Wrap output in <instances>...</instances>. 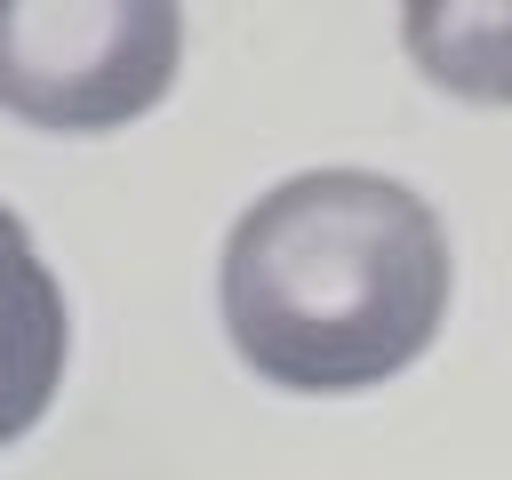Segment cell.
I'll return each mask as SVG.
<instances>
[{
	"instance_id": "obj_1",
	"label": "cell",
	"mask_w": 512,
	"mask_h": 480,
	"mask_svg": "<svg viewBox=\"0 0 512 480\" xmlns=\"http://www.w3.org/2000/svg\"><path fill=\"white\" fill-rule=\"evenodd\" d=\"M448 232L376 168H304L240 208L216 264L232 352L280 392H368L416 368L448 320Z\"/></svg>"
},
{
	"instance_id": "obj_2",
	"label": "cell",
	"mask_w": 512,
	"mask_h": 480,
	"mask_svg": "<svg viewBox=\"0 0 512 480\" xmlns=\"http://www.w3.org/2000/svg\"><path fill=\"white\" fill-rule=\"evenodd\" d=\"M184 56L168 0H0V112L64 136L144 120Z\"/></svg>"
},
{
	"instance_id": "obj_3",
	"label": "cell",
	"mask_w": 512,
	"mask_h": 480,
	"mask_svg": "<svg viewBox=\"0 0 512 480\" xmlns=\"http://www.w3.org/2000/svg\"><path fill=\"white\" fill-rule=\"evenodd\" d=\"M64 352H72L64 288L40 264L24 216L0 208V448H16L48 416V400L64 384Z\"/></svg>"
},
{
	"instance_id": "obj_4",
	"label": "cell",
	"mask_w": 512,
	"mask_h": 480,
	"mask_svg": "<svg viewBox=\"0 0 512 480\" xmlns=\"http://www.w3.org/2000/svg\"><path fill=\"white\" fill-rule=\"evenodd\" d=\"M408 56L472 104H512V8H408Z\"/></svg>"
}]
</instances>
